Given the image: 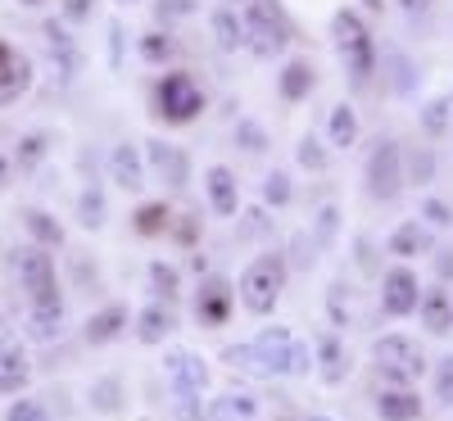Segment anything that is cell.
Segmentation results:
<instances>
[{"instance_id": "1", "label": "cell", "mask_w": 453, "mask_h": 421, "mask_svg": "<svg viewBox=\"0 0 453 421\" xmlns=\"http://www.w3.org/2000/svg\"><path fill=\"white\" fill-rule=\"evenodd\" d=\"M281 290H286V263L277 254L254 258L245 272H241V281H236V295H241V303H245L254 318H268L277 309Z\"/></svg>"}, {"instance_id": "2", "label": "cell", "mask_w": 453, "mask_h": 421, "mask_svg": "<svg viewBox=\"0 0 453 421\" xmlns=\"http://www.w3.org/2000/svg\"><path fill=\"white\" fill-rule=\"evenodd\" d=\"M331 36H335L340 55H345V64H349V78L363 87V82L372 78V64H376V46H372L363 19H358L354 10H340V14L331 19Z\"/></svg>"}, {"instance_id": "3", "label": "cell", "mask_w": 453, "mask_h": 421, "mask_svg": "<svg viewBox=\"0 0 453 421\" xmlns=\"http://www.w3.org/2000/svg\"><path fill=\"white\" fill-rule=\"evenodd\" d=\"M372 358H376V371H381L390 386H412V380L422 376V367H426L422 349L408 335H381L372 344Z\"/></svg>"}, {"instance_id": "4", "label": "cell", "mask_w": 453, "mask_h": 421, "mask_svg": "<svg viewBox=\"0 0 453 421\" xmlns=\"http://www.w3.org/2000/svg\"><path fill=\"white\" fill-rule=\"evenodd\" d=\"M399 190H403V149L399 141H376L367 155V195L390 204L399 200Z\"/></svg>"}, {"instance_id": "5", "label": "cell", "mask_w": 453, "mask_h": 421, "mask_svg": "<svg viewBox=\"0 0 453 421\" xmlns=\"http://www.w3.org/2000/svg\"><path fill=\"white\" fill-rule=\"evenodd\" d=\"M245 19V46L258 55V59H273V55H281L286 50V23L273 14V5L268 0H250V10L241 14Z\"/></svg>"}, {"instance_id": "6", "label": "cell", "mask_w": 453, "mask_h": 421, "mask_svg": "<svg viewBox=\"0 0 453 421\" xmlns=\"http://www.w3.org/2000/svg\"><path fill=\"white\" fill-rule=\"evenodd\" d=\"M19 281L32 303H59V281H55V258L42 245H23L19 249Z\"/></svg>"}, {"instance_id": "7", "label": "cell", "mask_w": 453, "mask_h": 421, "mask_svg": "<svg viewBox=\"0 0 453 421\" xmlns=\"http://www.w3.org/2000/svg\"><path fill=\"white\" fill-rule=\"evenodd\" d=\"M155 100H159V113L168 123H191L204 109V91H200V82L191 78V73H168V78L159 82V91H155Z\"/></svg>"}, {"instance_id": "8", "label": "cell", "mask_w": 453, "mask_h": 421, "mask_svg": "<svg viewBox=\"0 0 453 421\" xmlns=\"http://www.w3.org/2000/svg\"><path fill=\"white\" fill-rule=\"evenodd\" d=\"M418 299H422L418 272H408V267H390V272L381 277V313H386V318L418 313Z\"/></svg>"}, {"instance_id": "9", "label": "cell", "mask_w": 453, "mask_h": 421, "mask_svg": "<svg viewBox=\"0 0 453 421\" xmlns=\"http://www.w3.org/2000/svg\"><path fill=\"white\" fill-rule=\"evenodd\" d=\"M145 168H155L168 186L191 181V159H186V149L168 145V141H145Z\"/></svg>"}, {"instance_id": "10", "label": "cell", "mask_w": 453, "mask_h": 421, "mask_svg": "<svg viewBox=\"0 0 453 421\" xmlns=\"http://www.w3.org/2000/svg\"><path fill=\"white\" fill-rule=\"evenodd\" d=\"M27 87H32V59L0 42V109L14 104Z\"/></svg>"}, {"instance_id": "11", "label": "cell", "mask_w": 453, "mask_h": 421, "mask_svg": "<svg viewBox=\"0 0 453 421\" xmlns=\"http://www.w3.org/2000/svg\"><path fill=\"white\" fill-rule=\"evenodd\" d=\"M164 363H168V376H173L177 394H204V390H209V363H204L200 354L177 349V354H168Z\"/></svg>"}, {"instance_id": "12", "label": "cell", "mask_w": 453, "mask_h": 421, "mask_svg": "<svg viewBox=\"0 0 453 421\" xmlns=\"http://www.w3.org/2000/svg\"><path fill=\"white\" fill-rule=\"evenodd\" d=\"M196 318L204 326H226V318H232V286H226L222 277H209L196 295Z\"/></svg>"}, {"instance_id": "13", "label": "cell", "mask_w": 453, "mask_h": 421, "mask_svg": "<svg viewBox=\"0 0 453 421\" xmlns=\"http://www.w3.org/2000/svg\"><path fill=\"white\" fill-rule=\"evenodd\" d=\"M386 249L395 254V258H422V254H435V236H431V226L426 222H399L395 232H390V241H386Z\"/></svg>"}, {"instance_id": "14", "label": "cell", "mask_w": 453, "mask_h": 421, "mask_svg": "<svg viewBox=\"0 0 453 421\" xmlns=\"http://www.w3.org/2000/svg\"><path fill=\"white\" fill-rule=\"evenodd\" d=\"M204 186H209V204H213V213L236 218V209H241V186H236V172H232V168H222V164H213V168L204 172Z\"/></svg>"}, {"instance_id": "15", "label": "cell", "mask_w": 453, "mask_h": 421, "mask_svg": "<svg viewBox=\"0 0 453 421\" xmlns=\"http://www.w3.org/2000/svg\"><path fill=\"white\" fill-rule=\"evenodd\" d=\"M127 322H132L127 303H104L100 313H91V318H87L82 335H87V344H113V340H119V335L127 331Z\"/></svg>"}, {"instance_id": "16", "label": "cell", "mask_w": 453, "mask_h": 421, "mask_svg": "<svg viewBox=\"0 0 453 421\" xmlns=\"http://www.w3.org/2000/svg\"><path fill=\"white\" fill-rule=\"evenodd\" d=\"M290 331L286 326H263V335L254 340V349H258V358H263V367H268V376H286V367H290Z\"/></svg>"}, {"instance_id": "17", "label": "cell", "mask_w": 453, "mask_h": 421, "mask_svg": "<svg viewBox=\"0 0 453 421\" xmlns=\"http://www.w3.org/2000/svg\"><path fill=\"white\" fill-rule=\"evenodd\" d=\"M313 371L326 380V386H340V380L349 376V354H345V344H340V335H322V340H318Z\"/></svg>"}, {"instance_id": "18", "label": "cell", "mask_w": 453, "mask_h": 421, "mask_svg": "<svg viewBox=\"0 0 453 421\" xmlns=\"http://www.w3.org/2000/svg\"><path fill=\"white\" fill-rule=\"evenodd\" d=\"M109 172H113V181H119L123 190H141L145 186V155L136 145H113V155H109Z\"/></svg>"}, {"instance_id": "19", "label": "cell", "mask_w": 453, "mask_h": 421, "mask_svg": "<svg viewBox=\"0 0 453 421\" xmlns=\"http://www.w3.org/2000/svg\"><path fill=\"white\" fill-rule=\"evenodd\" d=\"M418 313H422V326L431 331V335H449L453 331V295L449 290H422V299H418Z\"/></svg>"}, {"instance_id": "20", "label": "cell", "mask_w": 453, "mask_h": 421, "mask_svg": "<svg viewBox=\"0 0 453 421\" xmlns=\"http://www.w3.org/2000/svg\"><path fill=\"white\" fill-rule=\"evenodd\" d=\"M173 331H177V318H173L168 303H150V309L136 313V340L141 344H164Z\"/></svg>"}, {"instance_id": "21", "label": "cell", "mask_w": 453, "mask_h": 421, "mask_svg": "<svg viewBox=\"0 0 453 421\" xmlns=\"http://www.w3.org/2000/svg\"><path fill=\"white\" fill-rule=\"evenodd\" d=\"M59 322H64V303H32L23 331H27V340H36V344H50V340H59V331H64Z\"/></svg>"}, {"instance_id": "22", "label": "cell", "mask_w": 453, "mask_h": 421, "mask_svg": "<svg viewBox=\"0 0 453 421\" xmlns=\"http://www.w3.org/2000/svg\"><path fill=\"white\" fill-rule=\"evenodd\" d=\"M258 417V399L254 394H218L204 408V421H254Z\"/></svg>"}, {"instance_id": "23", "label": "cell", "mask_w": 453, "mask_h": 421, "mask_svg": "<svg viewBox=\"0 0 453 421\" xmlns=\"http://www.w3.org/2000/svg\"><path fill=\"white\" fill-rule=\"evenodd\" d=\"M376 417L381 421H418L422 417V399L412 394L408 386H395V390H386L381 399H376Z\"/></svg>"}, {"instance_id": "24", "label": "cell", "mask_w": 453, "mask_h": 421, "mask_svg": "<svg viewBox=\"0 0 453 421\" xmlns=\"http://www.w3.org/2000/svg\"><path fill=\"white\" fill-rule=\"evenodd\" d=\"M313 64L309 59H290L286 68H281V82H277V91H281V100H290V104H299L309 91H313Z\"/></svg>"}, {"instance_id": "25", "label": "cell", "mask_w": 453, "mask_h": 421, "mask_svg": "<svg viewBox=\"0 0 453 421\" xmlns=\"http://www.w3.org/2000/svg\"><path fill=\"white\" fill-rule=\"evenodd\" d=\"M23 226H27V236L42 245V249H55V245H64V226L46 213V209H27L23 213Z\"/></svg>"}, {"instance_id": "26", "label": "cell", "mask_w": 453, "mask_h": 421, "mask_svg": "<svg viewBox=\"0 0 453 421\" xmlns=\"http://www.w3.org/2000/svg\"><path fill=\"white\" fill-rule=\"evenodd\" d=\"M213 36L222 50H245V19L236 10H213Z\"/></svg>"}, {"instance_id": "27", "label": "cell", "mask_w": 453, "mask_h": 421, "mask_svg": "<svg viewBox=\"0 0 453 421\" xmlns=\"http://www.w3.org/2000/svg\"><path fill=\"white\" fill-rule=\"evenodd\" d=\"M32 380V367L23 358V349H5L0 354V394H19Z\"/></svg>"}, {"instance_id": "28", "label": "cell", "mask_w": 453, "mask_h": 421, "mask_svg": "<svg viewBox=\"0 0 453 421\" xmlns=\"http://www.w3.org/2000/svg\"><path fill=\"white\" fill-rule=\"evenodd\" d=\"M326 136H331V145L349 149V145L358 141V113H354L349 104H335L331 119H326Z\"/></svg>"}, {"instance_id": "29", "label": "cell", "mask_w": 453, "mask_h": 421, "mask_svg": "<svg viewBox=\"0 0 453 421\" xmlns=\"http://www.w3.org/2000/svg\"><path fill=\"white\" fill-rule=\"evenodd\" d=\"M222 363L232 367V371H245V376H258V380H273L254 344H226V349H222Z\"/></svg>"}, {"instance_id": "30", "label": "cell", "mask_w": 453, "mask_h": 421, "mask_svg": "<svg viewBox=\"0 0 453 421\" xmlns=\"http://www.w3.org/2000/svg\"><path fill=\"white\" fill-rule=\"evenodd\" d=\"M150 290H155L164 303H173V299L181 295V272H177L173 263L155 258V263H150Z\"/></svg>"}, {"instance_id": "31", "label": "cell", "mask_w": 453, "mask_h": 421, "mask_svg": "<svg viewBox=\"0 0 453 421\" xmlns=\"http://www.w3.org/2000/svg\"><path fill=\"white\" fill-rule=\"evenodd\" d=\"M46 145H50V136H46V132H27V136L19 141V149L10 155V159H14V168H19V172H32L36 164L46 159Z\"/></svg>"}, {"instance_id": "32", "label": "cell", "mask_w": 453, "mask_h": 421, "mask_svg": "<svg viewBox=\"0 0 453 421\" xmlns=\"http://www.w3.org/2000/svg\"><path fill=\"white\" fill-rule=\"evenodd\" d=\"M173 226V209L168 204H141L136 209V232L141 236H164Z\"/></svg>"}, {"instance_id": "33", "label": "cell", "mask_w": 453, "mask_h": 421, "mask_svg": "<svg viewBox=\"0 0 453 421\" xmlns=\"http://www.w3.org/2000/svg\"><path fill=\"white\" fill-rule=\"evenodd\" d=\"M87 399H91L96 412H119V408H123V386H119V376H100Z\"/></svg>"}, {"instance_id": "34", "label": "cell", "mask_w": 453, "mask_h": 421, "mask_svg": "<svg viewBox=\"0 0 453 421\" xmlns=\"http://www.w3.org/2000/svg\"><path fill=\"white\" fill-rule=\"evenodd\" d=\"M78 218H82L87 232H100V226H104V190H100V186H87V190H82Z\"/></svg>"}, {"instance_id": "35", "label": "cell", "mask_w": 453, "mask_h": 421, "mask_svg": "<svg viewBox=\"0 0 453 421\" xmlns=\"http://www.w3.org/2000/svg\"><path fill=\"white\" fill-rule=\"evenodd\" d=\"M403 181H418V186L435 181V149H426V145L412 149V155H408V172H403Z\"/></svg>"}, {"instance_id": "36", "label": "cell", "mask_w": 453, "mask_h": 421, "mask_svg": "<svg viewBox=\"0 0 453 421\" xmlns=\"http://www.w3.org/2000/svg\"><path fill=\"white\" fill-rule=\"evenodd\" d=\"M141 59L145 64H168L173 59V36L168 32H145L141 36Z\"/></svg>"}, {"instance_id": "37", "label": "cell", "mask_w": 453, "mask_h": 421, "mask_svg": "<svg viewBox=\"0 0 453 421\" xmlns=\"http://www.w3.org/2000/svg\"><path fill=\"white\" fill-rule=\"evenodd\" d=\"M268 232H273V218L263 213V209H245L241 213V226H236L241 241H258V236H268Z\"/></svg>"}, {"instance_id": "38", "label": "cell", "mask_w": 453, "mask_h": 421, "mask_svg": "<svg viewBox=\"0 0 453 421\" xmlns=\"http://www.w3.org/2000/svg\"><path fill=\"white\" fill-rule=\"evenodd\" d=\"M263 200H268L273 209H281V204H290V172H268V181H263Z\"/></svg>"}, {"instance_id": "39", "label": "cell", "mask_w": 453, "mask_h": 421, "mask_svg": "<svg viewBox=\"0 0 453 421\" xmlns=\"http://www.w3.org/2000/svg\"><path fill=\"white\" fill-rule=\"evenodd\" d=\"M295 159L304 164L309 172H322V168H326V149H322L318 136H304V141H299V149H295Z\"/></svg>"}, {"instance_id": "40", "label": "cell", "mask_w": 453, "mask_h": 421, "mask_svg": "<svg viewBox=\"0 0 453 421\" xmlns=\"http://www.w3.org/2000/svg\"><path fill=\"white\" fill-rule=\"evenodd\" d=\"M449 104H453V100H449V96H440V100H431V104L422 109V127H426L431 136H440V132L449 127Z\"/></svg>"}, {"instance_id": "41", "label": "cell", "mask_w": 453, "mask_h": 421, "mask_svg": "<svg viewBox=\"0 0 453 421\" xmlns=\"http://www.w3.org/2000/svg\"><path fill=\"white\" fill-rule=\"evenodd\" d=\"M236 141L250 149V155H263V149H268V136H263V127H258V123H250V119H241V123H236Z\"/></svg>"}, {"instance_id": "42", "label": "cell", "mask_w": 453, "mask_h": 421, "mask_svg": "<svg viewBox=\"0 0 453 421\" xmlns=\"http://www.w3.org/2000/svg\"><path fill=\"white\" fill-rule=\"evenodd\" d=\"M435 399L444 408H453V354L440 358V367H435Z\"/></svg>"}, {"instance_id": "43", "label": "cell", "mask_w": 453, "mask_h": 421, "mask_svg": "<svg viewBox=\"0 0 453 421\" xmlns=\"http://www.w3.org/2000/svg\"><path fill=\"white\" fill-rule=\"evenodd\" d=\"M313 371V349L304 340H290V367H286V376H309Z\"/></svg>"}, {"instance_id": "44", "label": "cell", "mask_w": 453, "mask_h": 421, "mask_svg": "<svg viewBox=\"0 0 453 421\" xmlns=\"http://www.w3.org/2000/svg\"><path fill=\"white\" fill-rule=\"evenodd\" d=\"M5 421H50V412L36 403V399H19V403H10Z\"/></svg>"}, {"instance_id": "45", "label": "cell", "mask_w": 453, "mask_h": 421, "mask_svg": "<svg viewBox=\"0 0 453 421\" xmlns=\"http://www.w3.org/2000/svg\"><path fill=\"white\" fill-rule=\"evenodd\" d=\"M422 218L426 226H453V209L444 200H422Z\"/></svg>"}, {"instance_id": "46", "label": "cell", "mask_w": 453, "mask_h": 421, "mask_svg": "<svg viewBox=\"0 0 453 421\" xmlns=\"http://www.w3.org/2000/svg\"><path fill=\"white\" fill-rule=\"evenodd\" d=\"M196 10V0H159L155 5V14H159V23H173V19H186Z\"/></svg>"}, {"instance_id": "47", "label": "cell", "mask_w": 453, "mask_h": 421, "mask_svg": "<svg viewBox=\"0 0 453 421\" xmlns=\"http://www.w3.org/2000/svg\"><path fill=\"white\" fill-rule=\"evenodd\" d=\"M386 64L395 68V91H412V68H408V59H403L399 50H390Z\"/></svg>"}, {"instance_id": "48", "label": "cell", "mask_w": 453, "mask_h": 421, "mask_svg": "<svg viewBox=\"0 0 453 421\" xmlns=\"http://www.w3.org/2000/svg\"><path fill=\"white\" fill-rule=\"evenodd\" d=\"M335 218H340V213H335L331 204L318 213V245H331V241H335Z\"/></svg>"}, {"instance_id": "49", "label": "cell", "mask_w": 453, "mask_h": 421, "mask_svg": "<svg viewBox=\"0 0 453 421\" xmlns=\"http://www.w3.org/2000/svg\"><path fill=\"white\" fill-rule=\"evenodd\" d=\"M177 417L181 421H204V408H196V394H177Z\"/></svg>"}, {"instance_id": "50", "label": "cell", "mask_w": 453, "mask_h": 421, "mask_svg": "<svg viewBox=\"0 0 453 421\" xmlns=\"http://www.w3.org/2000/svg\"><path fill=\"white\" fill-rule=\"evenodd\" d=\"M91 5H96V0H64V19L82 23V19H91Z\"/></svg>"}, {"instance_id": "51", "label": "cell", "mask_w": 453, "mask_h": 421, "mask_svg": "<svg viewBox=\"0 0 453 421\" xmlns=\"http://www.w3.org/2000/svg\"><path fill=\"white\" fill-rule=\"evenodd\" d=\"M435 272H440V281H453V249H440V258H435Z\"/></svg>"}, {"instance_id": "52", "label": "cell", "mask_w": 453, "mask_h": 421, "mask_svg": "<svg viewBox=\"0 0 453 421\" xmlns=\"http://www.w3.org/2000/svg\"><path fill=\"white\" fill-rule=\"evenodd\" d=\"M10 177H14V159L5 155V149H0V190L10 186Z\"/></svg>"}, {"instance_id": "53", "label": "cell", "mask_w": 453, "mask_h": 421, "mask_svg": "<svg viewBox=\"0 0 453 421\" xmlns=\"http://www.w3.org/2000/svg\"><path fill=\"white\" fill-rule=\"evenodd\" d=\"M403 10L408 14H422V10H431V0H403Z\"/></svg>"}, {"instance_id": "54", "label": "cell", "mask_w": 453, "mask_h": 421, "mask_svg": "<svg viewBox=\"0 0 453 421\" xmlns=\"http://www.w3.org/2000/svg\"><path fill=\"white\" fill-rule=\"evenodd\" d=\"M19 5H27V10H36V5H42V0H19Z\"/></svg>"}, {"instance_id": "55", "label": "cell", "mask_w": 453, "mask_h": 421, "mask_svg": "<svg viewBox=\"0 0 453 421\" xmlns=\"http://www.w3.org/2000/svg\"><path fill=\"white\" fill-rule=\"evenodd\" d=\"M304 421H331V417H304Z\"/></svg>"}, {"instance_id": "56", "label": "cell", "mask_w": 453, "mask_h": 421, "mask_svg": "<svg viewBox=\"0 0 453 421\" xmlns=\"http://www.w3.org/2000/svg\"><path fill=\"white\" fill-rule=\"evenodd\" d=\"M123 5H136V0H123Z\"/></svg>"}, {"instance_id": "57", "label": "cell", "mask_w": 453, "mask_h": 421, "mask_svg": "<svg viewBox=\"0 0 453 421\" xmlns=\"http://www.w3.org/2000/svg\"><path fill=\"white\" fill-rule=\"evenodd\" d=\"M449 100H453V96H449Z\"/></svg>"}]
</instances>
